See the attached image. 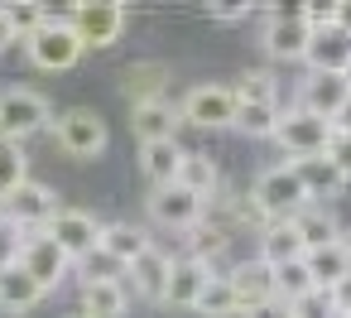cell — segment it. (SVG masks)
I'll use <instances>...</instances> for the list:
<instances>
[{
    "label": "cell",
    "instance_id": "1",
    "mask_svg": "<svg viewBox=\"0 0 351 318\" xmlns=\"http://www.w3.org/2000/svg\"><path fill=\"white\" fill-rule=\"evenodd\" d=\"M250 203H255V212H260L265 222H289V217H298V212L308 207V193H303L293 164L284 159V164H269V169L255 174Z\"/></svg>",
    "mask_w": 351,
    "mask_h": 318
},
{
    "label": "cell",
    "instance_id": "2",
    "mask_svg": "<svg viewBox=\"0 0 351 318\" xmlns=\"http://www.w3.org/2000/svg\"><path fill=\"white\" fill-rule=\"evenodd\" d=\"M49 126H53V106H49L44 92H34V87H5L0 92V140L25 145L29 135H39Z\"/></svg>",
    "mask_w": 351,
    "mask_h": 318
},
{
    "label": "cell",
    "instance_id": "3",
    "mask_svg": "<svg viewBox=\"0 0 351 318\" xmlns=\"http://www.w3.org/2000/svg\"><path fill=\"white\" fill-rule=\"evenodd\" d=\"M53 140L68 159H97V155H106L111 130L92 106H68L63 116H53Z\"/></svg>",
    "mask_w": 351,
    "mask_h": 318
},
{
    "label": "cell",
    "instance_id": "4",
    "mask_svg": "<svg viewBox=\"0 0 351 318\" xmlns=\"http://www.w3.org/2000/svg\"><path fill=\"white\" fill-rule=\"evenodd\" d=\"M25 54H29V63L44 68V73H68V68H77V58H82L87 49L77 44V34L68 30V20L49 15L44 30H34V34L25 39Z\"/></svg>",
    "mask_w": 351,
    "mask_h": 318
},
{
    "label": "cell",
    "instance_id": "5",
    "mask_svg": "<svg viewBox=\"0 0 351 318\" xmlns=\"http://www.w3.org/2000/svg\"><path fill=\"white\" fill-rule=\"evenodd\" d=\"M178 121L183 126H197V130H226L236 121V92L221 87V82H197V87L183 92Z\"/></svg>",
    "mask_w": 351,
    "mask_h": 318
},
{
    "label": "cell",
    "instance_id": "6",
    "mask_svg": "<svg viewBox=\"0 0 351 318\" xmlns=\"http://www.w3.org/2000/svg\"><path fill=\"white\" fill-rule=\"evenodd\" d=\"M44 236L77 265V260H87V255L97 251V241H101V217L87 212V207H58V212L49 217Z\"/></svg>",
    "mask_w": 351,
    "mask_h": 318
},
{
    "label": "cell",
    "instance_id": "7",
    "mask_svg": "<svg viewBox=\"0 0 351 318\" xmlns=\"http://www.w3.org/2000/svg\"><path fill=\"white\" fill-rule=\"evenodd\" d=\"M332 130H337L332 121H322V116H313V111H303V106H289V111L279 116V126H274V140H279V150H284L289 159H313V155L327 150Z\"/></svg>",
    "mask_w": 351,
    "mask_h": 318
},
{
    "label": "cell",
    "instance_id": "8",
    "mask_svg": "<svg viewBox=\"0 0 351 318\" xmlns=\"http://www.w3.org/2000/svg\"><path fill=\"white\" fill-rule=\"evenodd\" d=\"M68 30L77 34L82 49H111L121 34H125V5L116 0H97V5H73L68 15Z\"/></svg>",
    "mask_w": 351,
    "mask_h": 318
},
{
    "label": "cell",
    "instance_id": "9",
    "mask_svg": "<svg viewBox=\"0 0 351 318\" xmlns=\"http://www.w3.org/2000/svg\"><path fill=\"white\" fill-rule=\"evenodd\" d=\"M58 207H63V203H58V193H53L49 183L25 179L5 203H0V217H5L10 227H20V231H44V227H49V217H53Z\"/></svg>",
    "mask_w": 351,
    "mask_h": 318
},
{
    "label": "cell",
    "instance_id": "10",
    "mask_svg": "<svg viewBox=\"0 0 351 318\" xmlns=\"http://www.w3.org/2000/svg\"><path fill=\"white\" fill-rule=\"evenodd\" d=\"M308 20H303V10H269L265 15V30H260V44H265V54L269 58H279V63H303V54H308Z\"/></svg>",
    "mask_w": 351,
    "mask_h": 318
},
{
    "label": "cell",
    "instance_id": "11",
    "mask_svg": "<svg viewBox=\"0 0 351 318\" xmlns=\"http://www.w3.org/2000/svg\"><path fill=\"white\" fill-rule=\"evenodd\" d=\"M20 270H25L44 294H53V289L73 275V260H68V255H63L44 231H29V236H25V246H20Z\"/></svg>",
    "mask_w": 351,
    "mask_h": 318
},
{
    "label": "cell",
    "instance_id": "12",
    "mask_svg": "<svg viewBox=\"0 0 351 318\" xmlns=\"http://www.w3.org/2000/svg\"><path fill=\"white\" fill-rule=\"evenodd\" d=\"M145 207H149V217L159 222V227H169V231H193L197 222H202V198H193L188 188H178V183H164V188H154L149 198H145Z\"/></svg>",
    "mask_w": 351,
    "mask_h": 318
},
{
    "label": "cell",
    "instance_id": "13",
    "mask_svg": "<svg viewBox=\"0 0 351 318\" xmlns=\"http://www.w3.org/2000/svg\"><path fill=\"white\" fill-rule=\"evenodd\" d=\"M346 102H351V87H346L341 73H308L303 87H298V106L322 116V121H337Z\"/></svg>",
    "mask_w": 351,
    "mask_h": 318
},
{
    "label": "cell",
    "instance_id": "14",
    "mask_svg": "<svg viewBox=\"0 0 351 318\" xmlns=\"http://www.w3.org/2000/svg\"><path fill=\"white\" fill-rule=\"evenodd\" d=\"M308 73H346L351 63V34L332 20V25H317L308 34V54H303Z\"/></svg>",
    "mask_w": 351,
    "mask_h": 318
},
{
    "label": "cell",
    "instance_id": "15",
    "mask_svg": "<svg viewBox=\"0 0 351 318\" xmlns=\"http://www.w3.org/2000/svg\"><path fill=\"white\" fill-rule=\"evenodd\" d=\"M169 265H173V255H169L164 246H149V251H140V255L125 265V275H130V289H135L140 299H149V304H164Z\"/></svg>",
    "mask_w": 351,
    "mask_h": 318
},
{
    "label": "cell",
    "instance_id": "16",
    "mask_svg": "<svg viewBox=\"0 0 351 318\" xmlns=\"http://www.w3.org/2000/svg\"><path fill=\"white\" fill-rule=\"evenodd\" d=\"M207 280H212V275H207L202 260H193V255H173V265H169V284H164V304H169V308H197Z\"/></svg>",
    "mask_w": 351,
    "mask_h": 318
},
{
    "label": "cell",
    "instance_id": "17",
    "mask_svg": "<svg viewBox=\"0 0 351 318\" xmlns=\"http://www.w3.org/2000/svg\"><path fill=\"white\" fill-rule=\"evenodd\" d=\"M121 92H125L130 106L169 97V63H159V58H140V63H130V68L121 73Z\"/></svg>",
    "mask_w": 351,
    "mask_h": 318
},
{
    "label": "cell",
    "instance_id": "18",
    "mask_svg": "<svg viewBox=\"0 0 351 318\" xmlns=\"http://www.w3.org/2000/svg\"><path fill=\"white\" fill-rule=\"evenodd\" d=\"M178 126H183V121H178V102H169V97L130 106V130L140 135V145H149V140H178V135H173Z\"/></svg>",
    "mask_w": 351,
    "mask_h": 318
},
{
    "label": "cell",
    "instance_id": "19",
    "mask_svg": "<svg viewBox=\"0 0 351 318\" xmlns=\"http://www.w3.org/2000/svg\"><path fill=\"white\" fill-rule=\"evenodd\" d=\"M255 241H260V255H255V260H260V265H269V270H274V265H289V260H303V255H308V246L298 241L293 222H265Z\"/></svg>",
    "mask_w": 351,
    "mask_h": 318
},
{
    "label": "cell",
    "instance_id": "20",
    "mask_svg": "<svg viewBox=\"0 0 351 318\" xmlns=\"http://www.w3.org/2000/svg\"><path fill=\"white\" fill-rule=\"evenodd\" d=\"M226 280H231V289H236V299H241L245 313L274 299V275H269V265H260V260H241V265H231Z\"/></svg>",
    "mask_w": 351,
    "mask_h": 318
},
{
    "label": "cell",
    "instance_id": "21",
    "mask_svg": "<svg viewBox=\"0 0 351 318\" xmlns=\"http://www.w3.org/2000/svg\"><path fill=\"white\" fill-rule=\"evenodd\" d=\"M183 145L178 140H149V145H140V169H145V179L154 183V188H164V183H178V169H183Z\"/></svg>",
    "mask_w": 351,
    "mask_h": 318
},
{
    "label": "cell",
    "instance_id": "22",
    "mask_svg": "<svg viewBox=\"0 0 351 318\" xmlns=\"http://www.w3.org/2000/svg\"><path fill=\"white\" fill-rule=\"evenodd\" d=\"M154 246V236L145 231V227H135V222H101V241H97V251H106L111 260H121V265H130L140 251H149Z\"/></svg>",
    "mask_w": 351,
    "mask_h": 318
},
{
    "label": "cell",
    "instance_id": "23",
    "mask_svg": "<svg viewBox=\"0 0 351 318\" xmlns=\"http://www.w3.org/2000/svg\"><path fill=\"white\" fill-rule=\"evenodd\" d=\"M303 270H308L313 289L332 294V289H337V284L351 275V260H346L341 241H332V246H317V251H308V255H303Z\"/></svg>",
    "mask_w": 351,
    "mask_h": 318
},
{
    "label": "cell",
    "instance_id": "24",
    "mask_svg": "<svg viewBox=\"0 0 351 318\" xmlns=\"http://www.w3.org/2000/svg\"><path fill=\"white\" fill-rule=\"evenodd\" d=\"M293 164V174H298V183H303V193H308V203H322V198H337L341 193V174L332 169V159L327 155H313V159H289Z\"/></svg>",
    "mask_w": 351,
    "mask_h": 318
},
{
    "label": "cell",
    "instance_id": "25",
    "mask_svg": "<svg viewBox=\"0 0 351 318\" xmlns=\"http://www.w3.org/2000/svg\"><path fill=\"white\" fill-rule=\"evenodd\" d=\"M44 304V289L20 270V265H10V270H0V313H34Z\"/></svg>",
    "mask_w": 351,
    "mask_h": 318
},
{
    "label": "cell",
    "instance_id": "26",
    "mask_svg": "<svg viewBox=\"0 0 351 318\" xmlns=\"http://www.w3.org/2000/svg\"><path fill=\"white\" fill-rule=\"evenodd\" d=\"M293 222V231H298V241L308 246V251H317V246H332L337 236H341V222L332 217V207H322V203H308L298 217H289Z\"/></svg>",
    "mask_w": 351,
    "mask_h": 318
},
{
    "label": "cell",
    "instance_id": "27",
    "mask_svg": "<svg viewBox=\"0 0 351 318\" xmlns=\"http://www.w3.org/2000/svg\"><path fill=\"white\" fill-rule=\"evenodd\" d=\"M178 188H188L193 198L212 203V198L221 193V174H217V164H212L207 155L188 150V155H183V169H178Z\"/></svg>",
    "mask_w": 351,
    "mask_h": 318
},
{
    "label": "cell",
    "instance_id": "28",
    "mask_svg": "<svg viewBox=\"0 0 351 318\" xmlns=\"http://www.w3.org/2000/svg\"><path fill=\"white\" fill-rule=\"evenodd\" d=\"M82 318H125V284L121 280H101V284H82Z\"/></svg>",
    "mask_w": 351,
    "mask_h": 318
},
{
    "label": "cell",
    "instance_id": "29",
    "mask_svg": "<svg viewBox=\"0 0 351 318\" xmlns=\"http://www.w3.org/2000/svg\"><path fill=\"white\" fill-rule=\"evenodd\" d=\"M279 116H284L279 102H236V121H231V126L245 130V135H255V140H274Z\"/></svg>",
    "mask_w": 351,
    "mask_h": 318
},
{
    "label": "cell",
    "instance_id": "30",
    "mask_svg": "<svg viewBox=\"0 0 351 318\" xmlns=\"http://www.w3.org/2000/svg\"><path fill=\"white\" fill-rule=\"evenodd\" d=\"M193 313H202V318H245V308H241V299H236V289H231L226 275L207 280V289H202V299H197Z\"/></svg>",
    "mask_w": 351,
    "mask_h": 318
},
{
    "label": "cell",
    "instance_id": "31",
    "mask_svg": "<svg viewBox=\"0 0 351 318\" xmlns=\"http://www.w3.org/2000/svg\"><path fill=\"white\" fill-rule=\"evenodd\" d=\"M25 179H29V155H25V145L0 140V203H5Z\"/></svg>",
    "mask_w": 351,
    "mask_h": 318
},
{
    "label": "cell",
    "instance_id": "32",
    "mask_svg": "<svg viewBox=\"0 0 351 318\" xmlns=\"http://www.w3.org/2000/svg\"><path fill=\"white\" fill-rule=\"evenodd\" d=\"M269 275H274V299H279V304H293V299H303V294L313 289V280H308V270H303V260H289V265H274Z\"/></svg>",
    "mask_w": 351,
    "mask_h": 318
},
{
    "label": "cell",
    "instance_id": "33",
    "mask_svg": "<svg viewBox=\"0 0 351 318\" xmlns=\"http://www.w3.org/2000/svg\"><path fill=\"white\" fill-rule=\"evenodd\" d=\"M231 92H236V102H279V87H274V78H269L265 68H250V73H241Z\"/></svg>",
    "mask_w": 351,
    "mask_h": 318
},
{
    "label": "cell",
    "instance_id": "34",
    "mask_svg": "<svg viewBox=\"0 0 351 318\" xmlns=\"http://www.w3.org/2000/svg\"><path fill=\"white\" fill-rule=\"evenodd\" d=\"M5 20H10V30H15V39L25 44L34 30H44V20H49V10L44 5H5Z\"/></svg>",
    "mask_w": 351,
    "mask_h": 318
},
{
    "label": "cell",
    "instance_id": "35",
    "mask_svg": "<svg viewBox=\"0 0 351 318\" xmlns=\"http://www.w3.org/2000/svg\"><path fill=\"white\" fill-rule=\"evenodd\" d=\"M77 265H82V284H101V280H121V275H125V265L111 260L106 251H92V255L77 260Z\"/></svg>",
    "mask_w": 351,
    "mask_h": 318
},
{
    "label": "cell",
    "instance_id": "36",
    "mask_svg": "<svg viewBox=\"0 0 351 318\" xmlns=\"http://www.w3.org/2000/svg\"><path fill=\"white\" fill-rule=\"evenodd\" d=\"M289 313H293V318H337V313H332V299H327L322 289H308L303 299H293Z\"/></svg>",
    "mask_w": 351,
    "mask_h": 318
},
{
    "label": "cell",
    "instance_id": "37",
    "mask_svg": "<svg viewBox=\"0 0 351 318\" xmlns=\"http://www.w3.org/2000/svg\"><path fill=\"white\" fill-rule=\"evenodd\" d=\"M25 236H29V231H20V227H10L5 217H0V270L20 265V246H25Z\"/></svg>",
    "mask_w": 351,
    "mask_h": 318
},
{
    "label": "cell",
    "instance_id": "38",
    "mask_svg": "<svg viewBox=\"0 0 351 318\" xmlns=\"http://www.w3.org/2000/svg\"><path fill=\"white\" fill-rule=\"evenodd\" d=\"M327 159H332V169L351 183V135L346 130H332V140H327V150H322Z\"/></svg>",
    "mask_w": 351,
    "mask_h": 318
},
{
    "label": "cell",
    "instance_id": "39",
    "mask_svg": "<svg viewBox=\"0 0 351 318\" xmlns=\"http://www.w3.org/2000/svg\"><path fill=\"white\" fill-rule=\"evenodd\" d=\"M327 299H332V313H337V318H351V275H346Z\"/></svg>",
    "mask_w": 351,
    "mask_h": 318
},
{
    "label": "cell",
    "instance_id": "40",
    "mask_svg": "<svg viewBox=\"0 0 351 318\" xmlns=\"http://www.w3.org/2000/svg\"><path fill=\"white\" fill-rule=\"evenodd\" d=\"M207 15H212V20H221V25H236V20H245V15H250V5H207Z\"/></svg>",
    "mask_w": 351,
    "mask_h": 318
},
{
    "label": "cell",
    "instance_id": "41",
    "mask_svg": "<svg viewBox=\"0 0 351 318\" xmlns=\"http://www.w3.org/2000/svg\"><path fill=\"white\" fill-rule=\"evenodd\" d=\"M245 318H293V313H289V304H279V299H269V304H260V308H250Z\"/></svg>",
    "mask_w": 351,
    "mask_h": 318
},
{
    "label": "cell",
    "instance_id": "42",
    "mask_svg": "<svg viewBox=\"0 0 351 318\" xmlns=\"http://www.w3.org/2000/svg\"><path fill=\"white\" fill-rule=\"evenodd\" d=\"M20 39H15V30H10V20H5V5H0V54H10Z\"/></svg>",
    "mask_w": 351,
    "mask_h": 318
},
{
    "label": "cell",
    "instance_id": "43",
    "mask_svg": "<svg viewBox=\"0 0 351 318\" xmlns=\"http://www.w3.org/2000/svg\"><path fill=\"white\" fill-rule=\"evenodd\" d=\"M332 126H337V130H346V135H351V102H346V106H341V116H337V121H332Z\"/></svg>",
    "mask_w": 351,
    "mask_h": 318
},
{
    "label": "cell",
    "instance_id": "44",
    "mask_svg": "<svg viewBox=\"0 0 351 318\" xmlns=\"http://www.w3.org/2000/svg\"><path fill=\"white\" fill-rule=\"evenodd\" d=\"M337 241H341V251H346V260H351V227H341V236H337Z\"/></svg>",
    "mask_w": 351,
    "mask_h": 318
},
{
    "label": "cell",
    "instance_id": "45",
    "mask_svg": "<svg viewBox=\"0 0 351 318\" xmlns=\"http://www.w3.org/2000/svg\"><path fill=\"white\" fill-rule=\"evenodd\" d=\"M341 78H346V87H351V63H346V73H341Z\"/></svg>",
    "mask_w": 351,
    "mask_h": 318
},
{
    "label": "cell",
    "instance_id": "46",
    "mask_svg": "<svg viewBox=\"0 0 351 318\" xmlns=\"http://www.w3.org/2000/svg\"><path fill=\"white\" fill-rule=\"evenodd\" d=\"M73 318H82V313H73Z\"/></svg>",
    "mask_w": 351,
    "mask_h": 318
}]
</instances>
